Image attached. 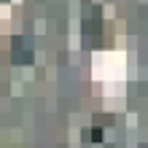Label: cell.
Instances as JSON below:
<instances>
[{
	"instance_id": "6da1fadb",
	"label": "cell",
	"mask_w": 148,
	"mask_h": 148,
	"mask_svg": "<svg viewBox=\"0 0 148 148\" xmlns=\"http://www.w3.org/2000/svg\"><path fill=\"white\" fill-rule=\"evenodd\" d=\"M89 137H92L94 143H100V140H102V129H92V132H89Z\"/></svg>"
}]
</instances>
